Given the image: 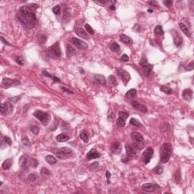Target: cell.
Listing matches in <instances>:
<instances>
[{"label":"cell","instance_id":"28","mask_svg":"<svg viewBox=\"0 0 194 194\" xmlns=\"http://www.w3.org/2000/svg\"><path fill=\"white\" fill-rule=\"evenodd\" d=\"M38 160L36 159H30V160H28V167L30 168H36L38 166Z\"/></svg>","mask_w":194,"mask_h":194},{"label":"cell","instance_id":"37","mask_svg":"<svg viewBox=\"0 0 194 194\" xmlns=\"http://www.w3.org/2000/svg\"><path fill=\"white\" fill-rule=\"evenodd\" d=\"M174 42H175V45L176 46L179 47V46H181V44H182V42H183V40H182V39H181L180 36H176V37H175V39H174Z\"/></svg>","mask_w":194,"mask_h":194},{"label":"cell","instance_id":"36","mask_svg":"<svg viewBox=\"0 0 194 194\" xmlns=\"http://www.w3.org/2000/svg\"><path fill=\"white\" fill-rule=\"evenodd\" d=\"M130 123L131 124H133V125H134V126H136V127H143V124L137 120V119H136V118H132V119H131V121H130Z\"/></svg>","mask_w":194,"mask_h":194},{"label":"cell","instance_id":"56","mask_svg":"<svg viewBox=\"0 0 194 194\" xmlns=\"http://www.w3.org/2000/svg\"><path fill=\"white\" fill-rule=\"evenodd\" d=\"M61 90H64V92H66V93H69V94H74V92H73V91H71L70 90L66 89V88H64V87H61Z\"/></svg>","mask_w":194,"mask_h":194},{"label":"cell","instance_id":"51","mask_svg":"<svg viewBox=\"0 0 194 194\" xmlns=\"http://www.w3.org/2000/svg\"><path fill=\"white\" fill-rule=\"evenodd\" d=\"M148 64L147 59H146L145 57H143L142 59H141V61H140V64L141 66H143V65H145V64Z\"/></svg>","mask_w":194,"mask_h":194},{"label":"cell","instance_id":"38","mask_svg":"<svg viewBox=\"0 0 194 194\" xmlns=\"http://www.w3.org/2000/svg\"><path fill=\"white\" fill-rule=\"evenodd\" d=\"M40 175H41L42 176H44V177H46V176H49V175H51V172H50L46 168H42L41 170H40Z\"/></svg>","mask_w":194,"mask_h":194},{"label":"cell","instance_id":"5","mask_svg":"<svg viewBox=\"0 0 194 194\" xmlns=\"http://www.w3.org/2000/svg\"><path fill=\"white\" fill-rule=\"evenodd\" d=\"M47 54L52 58H58L61 56V50H60L58 42H57L55 44L48 48Z\"/></svg>","mask_w":194,"mask_h":194},{"label":"cell","instance_id":"35","mask_svg":"<svg viewBox=\"0 0 194 194\" xmlns=\"http://www.w3.org/2000/svg\"><path fill=\"white\" fill-rule=\"evenodd\" d=\"M181 181V171L180 170H178V171L175 173V181L176 184H180Z\"/></svg>","mask_w":194,"mask_h":194},{"label":"cell","instance_id":"13","mask_svg":"<svg viewBox=\"0 0 194 194\" xmlns=\"http://www.w3.org/2000/svg\"><path fill=\"white\" fill-rule=\"evenodd\" d=\"M131 105H132L134 109H136L137 110L140 111V112H147V108H146L145 105H143L139 103L137 101H134V100L131 101Z\"/></svg>","mask_w":194,"mask_h":194},{"label":"cell","instance_id":"58","mask_svg":"<svg viewBox=\"0 0 194 194\" xmlns=\"http://www.w3.org/2000/svg\"><path fill=\"white\" fill-rule=\"evenodd\" d=\"M147 3H148V4H149V5H154V6H156V7L159 6V5H157V4H156V2H153V1L147 2Z\"/></svg>","mask_w":194,"mask_h":194},{"label":"cell","instance_id":"7","mask_svg":"<svg viewBox=\"0 0 194 194\" xmlns=\"http://www.w3.org/2000/svg\"><path fill=\"white\" fill-rule=\"evenodd\" d=\"M71 41H72V43L79 49H87L88 48L87 44L85 42H83V40L80 39H77L76 37H73L71 39Z\"/></svg>","mask_w":194,"mask_h":194},{"label":"cell","instance_id":"46","mask_svg":"<svg viewBox=\"0 0 194 194\" xmlns=\"http://www.w3.org/2000/svg\"><path fill=\"white\" fill-rule=\"evenodd\" d=\"M22 143L24 146H27L30 145V140H29V139L27 136H25L22 138Z\"/></svg>","mask_w":194,"mask_h":194},{"label":"cell","instance_id":"10","mask_svg":"<svg viewBox=\"0 0 194 194\" xmlns=\"http://www.w3.org/2000/svg\"><path fill=\"white\" fill-rule=\"evenodd\" d=\"M159 187L158 185L152 184V183H147V184H144L142 186V189L143 191L145 192H148V193H152L154 192L157 188Z\"/></svg>","mask_w":194,"mask_h":194},{"label":"cell","instance_id":"25","mask_svg":"<svg viewBox=\"0 0 194 194\" xmlns=\"http://www.w3.org/2000/svg\"><path fill=\"white\" fill-rule=\"evenodd\" d=\"M76 53L75 49H74L71 45H67L66 46V55L68 57H71Z\"/></svg>","mask_w":194,"mask_h":194},{"label":"cell","instance_id":"54","mask_svg":"<svg viewBox=\"0 0 194 194\" xmlns=\"http://www.w3.org/2000/svg\"><path fill=\"white\" fill-rule=\"evenodd\" d=\"M105 175H106V178H107V183L109 184L111 182H110V178H111V173L109 171H106V173H105Z\"/></svg>","mask_w":194,"mask_h":194},{"label":"cell","instance_id":"26","mask_svg":"<svg viewBox=\"0 0 194 194\" xmlns=\"http://www.w3.org/2000/svg\"><path fill=\"white\" fill-rule=\"evenodd\" d=\"M70 139V137L64 134H59L56 137V140L58 142H60V143H64V142H66L68 141V140Z\"/></svg>","mask_w":194,"mask_h":194},{"label":"cell","instance_id":"20","mask_svg":"<svg viewBox=\"0 0 194 194\" xmlns=\"http://www.w3.org/2000/svg\"><path fill=\"white\" fill-rule=\"evenodd\" d=\"M131 139L135 141V142H137V143H140V142H143V137L138 132H133L131 133Z\"/></svg>","mask_w":194,"mask_h":194},{"label":"cell","instance_id":"27","mask_svg":"<svg viewBox=\"0 0 194 194\" xmlns=\"http://www.w3.org/2000/svg\"><path fill=\"white\" fill-rule=\"evenodd\" d=\"M180 27H181V30L183 31V33H184L186 36H189V37L191 36L189 29L187 28V27L184 23H181V24H180Z\"/></svg>","mask_w":194,"mask_h":194},{"label":"cell","instance_id":"24","mask_svg":"<svg viewBox=\"0 0 194 194\" xmlns=\"http://www.w3.org/2000/svg\"><path fill=\"white\" fill-rule=\"evenodd\" d=\"M12 162H13V160L12 159H8L6 160H5L2 164V168L4 169V170H8L11 168V165H12Z\"/></svg>","mask_w":194,"mask_h":194},{"label":"cell","instance_id":"48","mask_svg":"<svg viewBox=\"0 0 194 194\" xmlns=\"http://www.w3.org/2000/svg\"><path fill=\"white\" fill-rule=\"evenodd\" d=\"M194 68V63L193 61H191L188 65H187V67L185 68V69H186V71H192V70H193Z\"/></svg>","mask_w":194,"mask_h":194},{"label":"cell","instance_id":"2","mask_svg":"<svg viewBox=\"0 0 194 194\" xmlns=\"http://www.w3.org/2000/svg\"><path fill=\"white\" fill-rule=\"evenodd\" d=\"M171 145L168 143H165L162 145L160 148V156L161 162L162 163H166L169 161L171 156Z\"/></svg>","mask_w":194,"mask_h":194},{"label":"cell","instance_id":"39","mask_svg":"<svg viewBox=\"0 0 194 194\" xmlns=\"http://www.w3.org/2000/svg\"><path fill=\"white\" fill-rule=\"evenodd\" d=\"M116 124L118 127H124L125 125V120L121 118H118L116 121Z\"/></svg>","mask_w":194,"mask_h":194},{"label":"cell","instance_id":"44","mask_svg":"<svg viewBox=\"0 0 194 194\" xmlns=\"http://www.w3.org/2000/svg\"><path fill=\"white\" fill-rule=\"evenodd\" d=\"M85 30H86L87 32H88V33H90V34H93V33H94L93 29L88 24H85Z\"/></svg>","mask_w":194,"mask_h":194},{"label":"cell","instance_id":"52","mask_svg":"<svg viewBox=\"0 0 194 194\" xmlns=\"http://www.w3.org/2000/svg\"><path fill=\"white\" fill-rule=\"evenodd\" d=\"M4 141L5 142V143H7L8 145H11V140L8 137H4Z\"/></svg>","mask_w":194,"mask_h":194},{"label":"cell","instance_id":"33","mask_svg":"<svg viewBox=\"0 0 194 194\" xmlns=\"http://www.w3.org/2000/svg\"><path fill=\"white\" fill-rule=\"evenodd\" d=\"M42 74L43 75H45V76H46V77H50V78H52L54 81H55V82H60L61 80H60V79L58 78V77H53L51 74H49V72H47V71H42Z\"/></svg>","mask_w":194,"mask_h":194},{"label":"cell","instance_id":"45","mask_svg":"<svg viewBox=\"0 0 194 194\" xmlns=\"http://www.w3.org/2000/svg\"><path fill=\"white\" fill-rule=\"evenodd\" d=\"M154 171L158 175H162L163 172V168L161 166H157L156 168H154Z\"/></svg>","mask_w":194,"mask_h":194},{"label":"cell","instance_id":"14","mask_svg":"<svg viewBox=\"0 0 194 194\" xmlns=\"http://www.w3.org/2000/svg\"><path fill=\"white\" fill-rule=\"evenodd\" d=\"M111 150L112 151V153L114 154L118 155V154L121 153V152L122 150V148H121V144L118 142H115L111 145Z\"/></svg>","mask_w":194,"mask_h":194},{"label":"cell","instance_id":"40","mask_svg":"<svg viewBox=\"0 0 194 194\" xmlns=\"http://www.w3.org/2000/svg\"><path fill=\"white\" fill-rule=\"evenodd\" d=\"M118 115H119V118H122L124 120H126L128 118V116H129L128 113H127L125 112H119Z\"/></svg>","mask_w":194,"mask_h":194},{"label":"cell","instance_id":"15","mask_svg":"<svg viewBox=\"0 0 194 194\" xmlns=\"http://www.w3.org/2000/svg\"><path fill=\"white\" fill-rule=\"evenodd\" d=\"M182 96L186 101H191L193 99V91L191 89H186L182 93Z\"/></svg>","mask_w":194,"mask_h":194},{"label":"cell","instance_id":"22","mask_svg":"<svg viewBox=\"0 0 194 194\" xmlns=\"http://www.w3.org/2000/svg\"><path fill=\"white\" fill-rule=\"evenodd\" d=\"M120 39H121V41L122 42H124V43L126 44V45H131V44L134 42L133 39H132L131 37H129L128 36L124 35V34L120 36Z\"/></svg>","mask_w":194,"mask_h":194},{"label":"cell","instance_id":"42","mask_svg":"<svg viewBox=\"0 0 194 194\" xmlns=\"http://www.w3.org/2000/svg\"><path fill=\"white\" fill-rule=\"evenodd\" d=\"M52 11H53V13L55 15L60 14V13H61V7H60V5H56L55 8H53Z\"/></svg>","mask_w":194,"mask_h":194},{"label":"cell","instance_id":"23","mask_svg":"<svg viewBox=\"0 0 194 194\" xmlns=\"http://www.w3.org/2000/svg\"><path fill=\"white\" fill-rule=\"evenodd\" d=\"M94 79L96 82L100 83L101 85H105L106 83V79L103 75L101 74H95L94 75Z\"/></svg>","mask_w":194,"mask_h":194},{"label":"cell","instance_id":"41","mask_svg":"<svg viewBox=\"0 0 194 194\" xmlns=\"http://www.w3.org/2000/svg\"><path fill=\"white\" fill-rule=\"evenodd\" d=\"M30 131H31V132H32L33 134H35V135H37V134H39V127H38L37 126H35V125L32 126V127H30Z\"/></svg>","mask_w":194,"mask_h":194},{"label":"cell","instance_id":"50","mask_svg":"<svg viewBox=\"0 0 194 194\" xmlns=\"http://www.w3.org/2000/svg\"><path fill=\"white\" fill-rule=\"evenodd\" d=\"M109 80H110V82H111V83H112V85H116V84H117L116 80H115V78L114 76L111 75V76L109 77Z\"/></svg>","mask_w":194,"mask_h":194},{"label":"cell","instance_id":"16","mask_svg":"<svg viewBox=\"0 0 194 194\" xmlns=\"http://www.w3.org/2000/svg\"><path fill=\"white\" fill-rule=\"evenodd\" d=\"M101 156V154L98 153L95 149H92L87 154V158L88 160L94 159H98Z\"/></svg>","mask_w":194,"mask_h":194},{"label":"cell","instance_id":"18","mask_svg":"<svg viewBox=\"0 0 194 194\" xmlns=\"http://www.w3.org/2000/svg\"><path fill=\"white\" fill-rule=\"evenodd\" d=\"M125 149H126V154L127 156V157L133 159L136 157V153L134 151V149H133V147L129 145V144H126L125 145Z\"/></svg>","mask_w":194,"mask_h":194},{"label":"cell","instance_id":"19","mask_svg":"<svg viewBox=\"0 0 194 194\" xmlns=\"http://www.w3.org/2000/svg\"><path fill=\"white\" fill-rule=\"evenodd\" d=\"M143 67V72L144 74V75L146 77H149L150 75V74L152 73V71L153 69V65L150 64H146Z\"/></svg>","mask_w":194,"mask_h":194},{"label":"cell","instance_id":"47","mask_svg":"<svg viewBox=\"0 0 194 194\" xmlns=\"http://www.w3.org/2000/svg\"><path fill=\"white\" fill-rule=\"evenodd\" d=\"M16 62H17L18 64H20V65H24V58H23L21 56H18V57L16 58Z\"/></svg>","mask_w":194,"mask_h":194},{"label":"cell","instance_id":"21","mask_svg":"<svg viewBox=\"0 0 194 194\" xmlns=\"http://www.w3.org/2000/svg\"><path fill=\"white\" fill-rule=\"evenodd\" d=\"M19 163H20V165L24 168V169L26 170H28L29 169V167H28V160H27V158L26 156H22L20 159H19Z\"/></svg>","mask_w":194,"mask_h":194},{"label":"cell","instance_id":"43","mask_svg":"<svg viewBox=\"0 0 194 194\" xmlns=\"http://www.w3.org/2000/svg\"><path fill=\"white\" fill-rule=\"evenodd\" d=\"M36 175L35 174H30L27 177V181L30 182H33L36 181Z\"/></svg>","mask_w":194,"mask_h":194},{"label":"cell","instance_id":"1","mask_svg":"<svg viewBox=\"0 0 194 194\" xmlns=\"http://www.w3.org/2000/svg\"><path fill=\"white\" fill-rule=\"evenodd\" d=\"M17 17L21 24L27 29H33L36 24V17L34 10L30 7H20L17 11Z\"/></svg>","mask_w":194,"mask_h":194},{"label":"cell","instance_id":"30","mask_svg":"<svg viewBox=\"0 0 194 194\" xmlns=\"http://www.w3.org/2000/svg\"><path fill=\"white\" fill-rule=\"evenodd\" d=\"M110 49L114 52H118L120 51V46L117 42H114L110 45Z\"/></svg>","mask_w":194,"mask_h":194},{"label":"cell","instance_id":"60","mask_svg":"<svg viewBox=\"0 0 194 194\" xmlns=\"http://www.w3.org/2000/svg\"><path fill=\"white\" fill-rule=\"evenodd\" d=\"M153 10L152 9H148V12H149V13H153Z\"/></svg>","mask_w":194,"mask_h":194},{"label":"cell","instance_id":"29","mask_svg":"<svg viewBox=\"0 0 194 194\" xmlns=\"http://www.w3.org/2000/svg\"><path fill=\"white\" fill-rule=\"evenodd\" d=\"M46 161L50 164V165H54L57 162V159L55 156H52V155H49L46 157Z\"/></svg>","mask_w":194,"mask_h":194},{"label":"cell","instance_id":"49","mask_svg":"<svg viewBox=\"0 0 194 194\" xmlns=\"http://www.w3.org/2000/svg\"><path fill=\"white\" fill-rule=\"evenodd\" d=\"M163 4H164L166 7L169 8V7H171V6L172 5L173 2H172L171 0H165V1H163Z\"/></svg>","mask_w":194,"mask_h":194},{"label":"cell","instance_id":"53","mask_svg":"<svg viewBox=\"0 0 194 194\" xmlns=\"http://www.w3.org/2000/svg\"><path fill=\"white\" fill-rule=\"evenodd\" d=\"M121 61H129V57L126 54H124L122 56H121Z\"/></svg>","mask_w":194,"mask_h":194},{"label":"cell","instance_id":"31","mask_svg":"<svg viewBox=\"0 0 194 194\" xmlns=\"http://www.w3.org/2000/svg\"><path fill=\"white\" fill-rule=\"evenodd\" d=\"M160 90H161L162 92H163V93L168 94V95L172 94V93H173V90L171 89V88L168 87H166V86H162V87H160Z\"/></svg>","mask_w":194,"mask_h":194},{"label":"cell","instance_id":"57","mask_svg":"<svg viewBox=\"0 0 194 194\" xmlns=\"http://www.w3.org/2000/svg\"><path fill=\"white\" fill-rule=\"evenodd\" d=\"M20 99V96H15L12 99H9V101H12V102H16L17 100H18Z\"/></svg>","mask_w":194,"mask_h":194},{"label":"cell","instance_id":"59","mask_svg":"<svg viewBox=\"0 0 194 194\" xmlns=\"http://www.w3.org/2000/svg\"><path fill=\"white\" fill-rule=\"evenodd\" d=\"M109 8H110V9H111V10H115V6L114 5H110V6H109Z\"/></svg>","mask_w":194,"mask_h":194},{"label":"cell","instance_id":"11","mask_svg":"<svg viewBox=\"0 0 194 194\" xmlns=\"http://www.w3.org/2000/svg\"><path fill=\"white\" fill-rule=\"evenodd\" d=\"M118 74H119L120 77H121L122 81H123V83H124V84H127V83L130 81V80H131V75H130V74H129L127 71H126L125 70L121 69V71H118Z\"/></svg>","mask_w":194,"mask_h":194},{"label":"cell","instance_id":"34","mask_svg":"<svg viewBox=\"0 0 194 194\" xmlns=\"http://www.w3.org/2000/svg\"><path fill=\"white\" fill-rule=\"evenodd\" d=\"M80 139H81L83 142H85V143H87V142L89 141L88 134H87V132H85V131H83V132H81V133H80Z\"/></svg>","mask_w":194,"mask_h":194},{"label":"cell","instance_id":"4","mask_svg":"<svg viewBox=\"0 0 194 194\" xmlns=\"http://www.w3.org/2000/svg\"><path fill=\"white\" fill-rule=\"evenodd\" d=\"M33 115L34 117H36L37 119H39L42 124L44 125V126H46L50 120H51V116L49 113L47 112H42V111H40V110H36L33 112Z\"/></svg>","mask_w":194,"mask_h":194},{"label":"cell","instance_id":"55","mask_svg":"<svg viewBox=\"0 0 194 194\" xmlns=\"http://www.w3.org/2000/svg\"><path fill=\"white\" fill-rule=\"evenodd\" d=\"M1 41H2V42H3L4 44H5V45H7V46H11V44H10L7 40H5L3 36H1Z\"/></svg>","mask_w":194,"mask_h":194},{"label":"cell","instance_id":"12","mask_svg":"<svg viewBox=\"0 0 194 194\" xmlns=\"http://www.w3.org/2000/svg\"><path fill=\"white\" fill-rule=\"evenodd\" d=\"M74 32H75V33H76L78 36H80V37H81V38H83V39H87V40L90 39V36H89V34H88V33H87V31L84 30L83 29H82V28H76L75 30H74Z\"/></svg>","mask_w":194,"mask_h":194},{"label":"cell","instance_id":"6","mask_svg":"<svg viewBox=\"0 0 194 194\" xmlns=\"http://www.w3.org/2000/svg\"><path fill=\"white\" fill-rule=\"evenodd\" d=\"M153 153H154V150L151 147H148L144 150V152L142 154V160L145 165H147L149 163L151 159L153 158Z\"/></svg>","mask_w":194,"mask_h":194},{"label":"cell","instance_id":"8","mask_svg":"<svg viewBox=\"0 0 194 194\" xmlns=\"http://www.w3.org/2000/svg\"><path fill=\"white\" fill-rule=\"evenodd\" d=\"M2 84L6 87H9L11 86H17L20 84V82L16 79H10L8 77H4L2 80Z\"/></svg>","mask_w":194,"mask_h":194},{"label":"cell","instance_id":"17","mask_svg":"<svg viewBox=\"0 0 194 194\" xmlns=\"http://www.w3.org/2000/svg\"><path fill=\"white\" fill-rule=\"evenodd\" d=\"M136 95H137V90L135 89H131L125 94V100L127 102L133 101V99L136 96Z\"/></svg>","mask_w":194,"mask_h":194},{"label":"cell","instance_id":"3","mask_svg":"<svg viewBox=\"0 0 194 194\" xmlns=\"http://www.w3.org/2000/svg\"><path fill=\"white\" fill-rule=\"evenodd\" d=\"M53 153L57 156V158L60 159H66L72 156L73 151L71 149L68 147H63L61 149H55Z\"/></svg>","mask_w":194,"mask_h":194},{"label":"cell","instance_id":"9","mask_svg":"<svg viewBox=\"0 0 194 194\" xmlns=\"http://www.w3.org/2000/svg\"><path fill=\"white\" fill-rule=\"evenodd\" d=\"M13 109V106L12 105L7 102H4V103H2L1 104V109H0V112L1 114H8V113H10Z\"/></svg>","mask_w":194,"mask_h":194},{"label":"cell","instance_id":"32","mask_svg":"<svg viewBox=\"0 0 194 194\" xmlns=\"http://www.w3.org/2000/svg\"><path fill=\"white\" fill-rule=\"evenodd\" d=\"M154 31H155V33L156 34V35H164V30H163V29H162V26H160V25H157L156 27H155V30H154Z\"/></svg>","mask_w":194,"mask_h":194}]
</instances>
